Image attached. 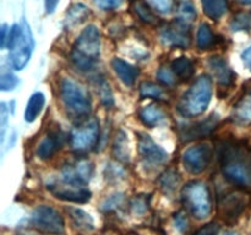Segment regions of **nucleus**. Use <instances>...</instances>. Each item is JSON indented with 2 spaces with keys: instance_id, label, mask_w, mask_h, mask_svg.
I'll use <instances>...</instances> for the list:
<instances>
[{
  "instance_id": "42",
  "label": "nucleus",
  "mask_w": 251,
  "mask_h": 235,
  "mask_svg": "<svg viewBox=\"0 0 251 235\" xmlns=\"http://www.w3.org/2000/svg\"><path fill=\"white\" fill-rule=\"evenodd\" d=\"M218 230H220V225L217 223H210L201 228L195 235H217Z\"/></svg>"
},
{
  "instance_id": "20",
  "label": "nucleus",
  "mask_w": 251,
  "mask_h": 235,
  "mask_svg": "<svg viewBox=\"0 0 251 235\" xmlns=\"http://www.w3.org/2000/svg\"><path fill=\"white\" fill-rule=\"evenodd\" d=\"M140 119H141V121L146 126L154 127L164 121L166 115H164V113L157 105L151 104L146 105V107H144L140 110Z\"/></svg>"
},
{
  "instance_id": "34",
  "label": "nucleus",
  "mask_w": 251,
  "mask_h": 235,
  "mask_svg": "<svg viewBox=\"0 0 251 235\" xmlns=\"http://www.w3.org/2000/svg\"><path fill=\"white\" fill-rule=\"evenodd\" d=\"M130 208H131L134 214L136 215L144 214V213L147 211V208H149L147 198L142 197V196H136V197H134L131 201H130Z\"/></svg>"
},
{
  "instance_id": "27",
  "label": "nucleus",
  "mask_w": 251,
  "mask_h": 235,
  "mask_svg": "<svg viewBox=\"0 0 251 235\" xmlns=\"http://www.w3.org/2000/svg\"><path fill=\"white\" fill-rule=\"evenodd\" d=\"M179 181H180L179 174L174 170H168L161 176V179H159V185H161V188L164 192L171 193L179 185Z\"/></svg>"
},
{
  "instance_id": "11",
  "label": "nucleus",
  "mask_w": 251,
  "mask_h": 235,
  "mask_svg": "<svg viewBox=\"0 0 251 235\" xmlns=\"http://www.w3.org/2000/svg\"><path fill=\"white\" fill-rule=\"evenodd\" d=\"M48 190L55 196L56 198L68 202L75 203H85L90 201L91 191L86 188L85 186L73 185V184L65 183L60 180L54 181V183H48Z\"/></svg>"
},
{
  "instance_id": "31",
  "label": "nucleus",
  "mask_w": 251,
  "mask_h": 235,
  "mask_svg": "<svg viewBox=\"0 0 251 235\" xmlns=\"http://www.w3.org/2000/svg\"><path fill=\"white\" fill-rule=\"evenodd\" d=\"M135 10H136V14L139 15L140 19L144 22L149 24H158V19L153 15V12L149 9L145 4H137L135 6Z\"/></svg>"
},
{
  "instance_id": "2",
  "label": "nucleus",
  "mask_w": 251,
  "mask_h": 235,
  "mask_svg": "<svg viewBox=\"0 0 251 235\" xmlns=\"http://www.w3.org/2000/svg\"><path fill=\"white\" fill-rule=\"evenodd\" d=\"M100 54V29L93 24L86 27L71 50V60L80 70L88 71L96 65Z\"/></svg>"
},
{
  "instance_id": "26",
  "label": "nucleus",
  "mask_w": 251,
  "mask_h": 235,
  "mask_svg": "<svg viewBox=\"0 0 251 235\" xmlns=\"http://www.w3.org/2000/svg\"><path fill=\"white\" fill-rule=\"evenodd\" d=\"M215 44V36L207 24H202L198 31V47L202 50L210 49Z\"/></svg>"
},
{
  "instance_id": "47",
  "label": "nucleus",
  "mask_w": 251,
  "mask_h": 235,
  "mask_svg": "<svg viewBox=\"0 0 251 235\" xmlns=\"http://www.w3.org/2000/svg\"><path fill=\"white\" fill-rule=\"evenodd\" d=\"M222 235H239L237 232H226Z\"/></svg>"
},
{
  "instance_id": "8",
  "label": "nucleus",
  "mask_w": 251,
  "mask_h": 235,
  "mask_svg": "<svg viewBox=\"0 0 251 235\" xmlns=\"http://www.w3.org/2000/svg\"><path fill=\"white\" fill-rule=\"evenodd\" d=\"M32 223L37 229L50 234H63L65 230L63 217L50 206H38L32 213Z\"/></svg>"
},
{
  "instance_id": "36",
  "label": "nucleus",
  "mask_w": 251,
  "mask_h": 235,
  "mask_svg": "<svg viewBox=\"0 0 251 235\" xmlns=\"http://www.w3.org/2000/svg\"><path fill=\"white\" fill-rule=\"evenodd\" d=\"M123 200H124V195L123 193H114V195L109 196L105 198L102 203V210L103 211H113L115 208L119 207L122 205Z\"/></svg>"
},
{
  "instance_id": "4",
  "label": "nucleus",
  "mask_w": 251,
  "mask_h": 235,
  "mask_svg": "<svg viewBox=\"0 0 251 235\" xmlns=\"http://www.w3.org/2000/svg\"><path fill=\"white\" fill-rule=\"evenodd\" d=\"M212 80L210 76L202 75L196 78L188 92L183 95L179 103V112L184 117H198L206 109L212 98Z\"/></svg>"
},
{
  "instance_id": "17",
  "label": "nucleus",
  "mask_w": 251,
  "mask_h": 235,
  "mask_svg": "<svg viewBox=\"0 0 251 235\" xmlns=\"http://www.w3.org/2000/svg\"><path fill=\"white\" fill-rule=\"evenodd\" d=\"M61 144H63L61 135L59 132H50L41 141L37 148V154L41 159H49L56 153L58 149H60Z\"/></svg>"
},
{
  "instance_id": "6",
  "label": "nucleus",
  "mask_w": 251,
  "mask_h": 235,
  "mask_svg": "<svg viewBox=\"0 0 251 235\" xmlns=\"http://www.w3.org/2000/svg\"><path fill=\"white\" fill-rule=\"evenodd\" d=\"M184 205L199 220L207 218L212 212V198L207 185L202 181H190L181 191Z\"/></svg>"
},
{
  "instance_id": "15",
  "label": "nucleus",
  "mask_w": 251,
  "mask_h": 235,
  "mask_svg": "<svg viewBox=\"0 0 251 235\" xmlns=\"http://www.w3.org/2000/svg\"><path fill=\"white\" fill-rule=\"evenodd\" d=\"M208 66L218 83L223 86H232L235 80L234 71L230 69L227 61L221 56H212L208 60Z\"/></svg>"
},
{
  "instance_id": "28",
  "label": "nucleus",
  "mask_w": 251,
  "mask_h": 235,
  "mask_svg": "<svg viewBox=\"0 0 251 235\" xmlns=\"http://www.w3.org/2000/svg\"><path fill=\"white\" fill-rule=\"evenodd\" d=\"M140 94L142 98L162 99L164 95L163 90L153 82H142L140 86Z\"/></svg>"
},
{
  "instance_id": "5",
  "label": "nucleus",
  "mask_w": 251,
  "mask_h": 235,
  "mask_svg": "<svg viewBox=\"0 0 251 235\" xmlns=\"http://www.w3.org/2000/svg\"><path fill=\"white\" fill-rule=\"evenodd\" d=\"M60 95L69 115L82 119L91 112L90 93L85 86L73 78H63L60 83Z\"/></svg>"
},
{
  "instance_id": "37",
  "label": "nucleus",
  "mask_w": 251,
  "mask_h": 235,
  "mask_svg": "<svg viewBox=\"0 0 251 235\" xmlns=\"http://www.w3.org/2000/svg\"><path fill=\"white\" fill-rule=\"evenodd\" d=\"M146 1L161 14H168L173 9V0H146Z\"/></svg>"
},
{
  "instance_id": "9",
  "label": "nucleus",
  "mask_w": 251,
  "mask_h": 235,
  "mask_svg": "<svg viewBox=\"0 0 251 235\" xmlns=\"http://www.w3.org/2000/svg\"><path fill=\"white\" fill-rule=\"evenodd\" d=\"M161 39L166 46L176 48H186L190 46V29L184 20H176L166 24L161 31Z\"/></svg>"
},
{
  "instance_id": "46",
  "label": "nucleus",
  "mask_w": 251,
  "mask_h": 235,
  "mask_svg": "<svg viewBox=\"0 0 251 235\" xmlns=\"http://www.w3.org/2000/svg\"><path fill=\"white\" fill-rule=\"evenodd\" d=\"M238 2L243 5H251V0H238Z\"/></svg>"
},
{
  "instance_id": "14",
  "label": "nucleus",
  "mask_w": 251,
  "mask_h": 235,
  "mask_svg": "<svg viewBox=\"0 0 251 235\" xmlns=\"http://www.w3.org/2000/svg\"><path fill=\"white\" fill-rule=\"evenodd\" d=\"M218 115L212 114L205 120L196 122V124L185 126V129L181 130V140L183 141H191L195 139H202V137L208 136L213 130L216 129L218 124Z\"/></svg>"
},
{
  "instance_id": "18",
  "label": "nucleus",
  "mask_w": 251,
  "mask_h": 235,
  "mask_svg": "<svg viewBox=\"0 0 251 235\" xmlns=\"http://www.w3.org/2000/svg\"><path fill=\"white\" fill-rule=\"evenodd\" d=\"M112 68L114 69L115 73L120 78V81L126 86L134 85L137 76H139V69L119 58L113 59Z\"/></svg>"
},
{
  "instance_id": "7",
  "label": "nucleus",
  "mask_w": 251,
  "mask_h": 235,
  "mask_svg": "<svg viewBox=\"0 0 251 235\" xmlns=\"http://www.w3.org/2000/svg\"><path fill=\"white\" fill-rule=\"evenodd\" d=\"M98 139H100V124L92 118L82 121L78 126L74 127L70 135V143L75 151L86 152L97 144Z\"/></svg>"
},
{
  "instance_id": "45",
  "label": "nucleus",
  "mask_w": 251,
  "mask_h": 235,
  "mask_svg": "<svg viewBox=\"0 0 251 235\" xmlns=\"http://www.w3.org/2000/svg\"><path fill=\"white\" fill-rule=\"evenodd\" d=\"M7 31H10V29H7V26L4 24L1 26V29H0V32H1V36H0V46H1L2 49L6 47V43H7L6 37H9V33H7Z\"/></svg>"
},
{
  "instance_id": "39",
  "label": "nucleus",
  "mask_w": 251,
  "mask_h": 235,
  "mask_svg": "<svg viewBox=\"0 0 251 235\" xmlns=\"http://www.w3.org/2000/svg\"><path fill=\"white\" fill-rule=\"evenodd\" d=\"M100 98H102V102L104 103V105L110 107V105L113 104L112 91H110L109 85H108L105 81H103V82L100 85Z\"/></svg>"
},
{
  "instance_id": "23",
  "label": "nucleus",
  "mask_w": 251,
  "mask_h": 235,
  "mask_svg": "<svg viewBox=\"0 0 251 235\" xmlns=\"http://www.w3.org/2000/svg\"><path fill=\"white\" fill-rule=\"evenodd\" d=\"M205 15L210 19L218 20L227 12L228 0H201Z\"/></svg>"
},
{
  "instance_id": "12",
  "label": "nucleus",
  "mask_w": 251,
  "mask_h": 235,
  "mask_svg": "<svg viewBox=\"0 0 251 235\" xmlns=\"http://www.w3.org/2000/svg\"><path fill=\"white\" fill-rule=\"evenodd\" d=\"M93 174V164L87 159L76 162L71 165H65L61 170V180L77 186H85L91 180Z\"/></svg>"
},
{
  "instance_id": "13",
  "label": "nucleus",
  "mask_w": 251,
  "mask_h": 235,
  "mask_svg": "<svg viewBox=\"0 0 251 235\" xmlns=\"http://www.w3.org/2000/svg\"><path fill=\"white\" fill-rule=\"evenodd\" d=\"M139 152L141 158L146 164L158 165L163 164L168 159V153L162 147H159L151 136L140 132L139 135Z\"/></svg>"
},
{
  "instance_id": "22",
  "label": "nucleus",
  "mask_w": 251,
  "mask_h": 235,
  "mask_svg": "<svg viewBox=\"0 0 251 235\" xmlns=\"http://www.w3.org/2000/svg\"><path fill=\"white\" fill-rule=\"evenodd\" d=\"M172 70L174 71V73H176L179 80L188 81L193 77L195 68H194V63L190 59L181 56V58L176 59L172 63Z\"/></svg>"
},
{
  "instance_id": "3",
  "label": "nucleus",
  "mask_w": 251,
  "mask_h": 235,
  "mask_svg": "<svg viewBox=\"0 0 251 235\" xmlns=\"http://www.w3.org/2000/svg\"><path fill=\"white\" fill-rule=\"evenodd\" d=\"M6 46L10 50V61L15 70H22L31 59L34 49V39L31 27L26 21L12 24L9 31Z\"/></svg>"
},
{
  "instance_id": "44",
  "label": "nucleus",
  "mask_w": 251,
  "mask_h": 235,
  "mask_svg": "<svg viewBox=\"0 0 251 235\" xmlns=\"http://www.w3.org/2000/svg\"><path fill=\"white\" fill-rule=\"evenodd\" d=\"M60 0H44V7H46V12L48 15H51L58 7V4Z\"/></svg>"
},
{
  "instance_id": "29",
  "label": "nucleus",
  "mask_w": 251,
  "mask_h": 235,
  "mask_svg": "<svg viewBox=\"0 0 251 235\" xmlns=\"http://www.w3.org/2000/svg\"><path fill=\"white\" fill-rule=\"evenodd\" d=\"M233 31H250L251 29V12H242L234 16L232 21Z\"/></svg>"
},
{
  "instance_id": "24",
  "label": "nucleus",
  "mask_w": 251,
  "mask_h": 235,
  "mask_svg": "<svg viewBox=\"0 0 251 235\" xmlns=\"http://www.w3.org/2000/svg\"><path fill=\"white\" fill-rule=\"evenodd\" d=\"M90 15V9L83 4H75L69 9L66 14L65 24L68 27H74L80 24L81 22L85 21Z\"/></svg>"
},
{
  "instance_id": "40",
  "label": "nucleus",
  "mask_w": 251,
  "mask_h": 235,
  "mask_svg": "<svg viewBox=\"0 0 251 235\" xmlns=\"http://www.w3.org/2000/svg\"><path fill=\"white\" fill-rule=\"evenodd\" d=\"M174 224H176V228L180 233L186 232L189 228V220L185 213L184 212L176 213V214L174 215Z\"/></svg>"
},
{
  "instance_id": "10",
  "label": "nucleus",
  "mask_w": 251,
  "mask_h": 235,
  "mask_svg": "<svg viewBox=\"0 0 251 235\" xmlns=\"http://www.w3.org/2000/svg\"><path fill=\"white\" fill-rule=\"evenodd\" d=\"M212 159V149L207 144L189 147L183 153V164L191 174H200L205 170Z\"/></svg>"
},
{
  "instance_id": "30",
  "label": "nucleus",
  "mask_w": 251,
  "mask_h": 235,
  "mask_svg": "<svg viewBox=\"0 0 251 235\" xmlns=\"http://www.w3.org/2000/svg\"><path fill=\"white\" fill-rule=\"evenodd\" d=\"M125 134L123 131H120L117 135V139H115L114 143V153L117 156V158L123 159V161H129V152H127L126 147V139H125Z\"/></svg>"
},
{
  "instance_id": "35",
  "label": "nucleus",
  "mask_w": 251,
  "mask_h": 235,
  "mask_svg": "<svg viewBox=\"0 0 251 235\" xmlns=\"http://www.w3.org/2000/svg\"><path fill=\"white\" fill-rule=\"evenodd\" d=\"M179 11H180V20H184L185 22L189 21H193L194 19H195L196 16V11L195 9H194L193 4H191L189 0H184L183 2L180 4V6H179Z\"/></svg>"
},
{
  "instance_id": "1",
  "label": "nucleus",
  "mask_w": 251,
  "mask_h": 235,
  "mask_svg": "<svg viewBox=\"0 0 251 235\" xmlns=\"http://www.w3.org/2000/svg\"><path fill=\"white\" fill-rule=\"evenodd\" d=\"M221 169L227 180L242 188L251 186V154L237 143H223L220 152Z\"/></svg>"
},
{
  "instance_id": "33",
  "label": "nucleus",
  "mask_w": 251,
  "mask_h": 235,
  "mask_svg": "<svg viewBox=\"0 0 251 235\" xmlns=\"http://www.w3.org/2000/svg\"><path fill=\"white\" fill-rule=\"evenodd\" d=\"M17 85H19V80H17L16 76L12 75V73H2L1 77H0V90H1L2 92L12 91Z\"/></svg>"
},
{
  "instance_id": "25",
  "label": "nucleus",
  "mask_w": 251,
  "mask_h": 235,
  "mask_svg": "<svg viewBox=\"0 0 251 235\" xmlns=\"http://www.w3.org/2000/svg\"><path fill=\"white\" fill-rule=\"evenodd\" d=\"M234 119L240 124H251V94L245 95L235 105Z\"/></svg>"
},
{
  "instance_id": "19",
  "label": "nucleus",
  "mask_w": 251,
  "mask_h": 235,
  "mask_svg": "<svg viewBox=\"0 0 251 235\" xmlns=\"http://www.w3.org/2000/svg\"><path fill=\"white\" fill-rule=\"evenodd\" d=\"M46 103V98L42 92H36L29 97L28 102H27L26 110H25V120L27 122H33L34 120L38 118L41 114L42 109Z\"/></svg>"
},
{
  "instance_id": "32",
  "label": "nucleus",
  "mask_w": 251,
  "mask_h": 235,
  "mask_svg": "<svg viewBox=\"0 0 251 235\" xmlns=\"http://www.w3.org/2000/svg\"><path fill=\"white\" fill-rule=\"evenodd\" d=\"M157 77H158L159 82H162L166 86H172L176 82V76L174 73V71L172 70V68L169 69L166 68V66L161 68L158 70V72H157Z\"/></svg>"
},
{
  "instance_id": "21",
  "label": "nucleus",
  "mask_w": 251,
  "mask_h": 235,
  "mask_svg": "<svg viewBox=\"0 0 251 235\" xmlns=\"http://www.w3.org/2000/svg\"><path fill=\"white\" fill-rule=\"evenodd\" d=\"M68 213L70 215L71 220H73L74 225L77 229L83 230V232H91V230L95 229V223H93L92 217L83 210L70 207L68 208Z\"/></svg>"
},
{
  "instance_id": "41",
  "label": "nucleus",
  "mask_w": 251,
  "mask_h": 235,
  "mask_svg": "<svg viewBox=\"0 0 251 235\" xmlns=\"http://www.w3.org/2000/svg\"><path fill=\"white\" fill-rule=\"evenodd\" d=\"M93 1L102 10H114L122 5L123 0H93Z\"/></svg>"
},
{
  "instance_id": "43",
  "label": "nucleus",
  "mask_w": 251,
  "mask_h": 235,
  "mask_svg": "<svg viewBox=\"0 0 251 235\" xmlns=\"http://www.w3.org/2000/svg\"><path fill=\"white\" fill-rule=\"evenodd\" d=\"M242 60L245 68H247L251 72V47H249V48H247L244 51H243Z\"/></svg>"
},
{
  "instance_id": "38",
  "label": "nucleus",
  "mask_w": 251,
  "mask_h": 235,
  "mask_svg": "<svg viewBox=\"0 0 251 235\" xmlns=\"http://www.w3.org/2000/svg\"><path fill=\"white\" fill-rule=\"evenodd\" d=\"M7 117H9V109L6 108V103L2 102L0 104V140H1V144L4 143L5 140V132H6L7 126Z\"/></svg>"
},
{
  "instance_id": "16",
  "label": "nucleus",
  "mask_w": 251,
  "mask_h": 235,
  "mask_svg": "<svg viewBox=\"0 0 251 235\" xmlns=\"http://www.w3.org/2000/svg\"><path fill=\"white\" fill-rule=\"evenodd\" d=\"M245 208V200L240 195H228L221 203V213L225 220L234 222Z\"/></svg>"
}]
</instances>
